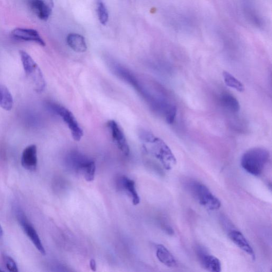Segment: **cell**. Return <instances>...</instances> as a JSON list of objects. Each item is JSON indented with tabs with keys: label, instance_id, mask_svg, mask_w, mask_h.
I'll return each mask as SVG.
<instances>
[{
	"label": "cell",
	"instance_id": "17",
	"mask_svg": "<svg viewBox=\"0 0 272 272\" xmlns=\"http://www.w3.org/2000/svg\"><path fill=\"white\" fill-rule=\"evenodd\" d=\"M95 171V164L89 158L80 165L77 170V172L83 174L85 179L88 182H92L94 180Z\"/></svg>",
	"mask_w": 272,
	"mask_h": 272
},
{
	"label": "cell",
	"instance_id": "13",
	"mask_svg": "<svg viewBox=\"0 0 272 272\" xmlns=\"http://www.w3.org/2000/svg\"><path fill=\"white\" fill-rule=\"evenodd\" d=\"M67 43L71 49L76 52L83 53L87 50L85 39L81 34H69L67 37Z\"/></svg>",
	"mask_w": 272,
	"mask_h": 272
},
{
	"label": "cell",
	"instance_id": "14",
	"mask_svg": "<svg viewBox=\"0 0 272 272\" xmlns=\"http://www.w3.org/2000/svg\"><path fill=\"white\" fill-rule=\"evenodd\" d=\"M156 257L159 261L169 267L177 266V263L171 252L164 245L156 246Z\"/></svg>",
	"mask_w": 272,
	"mask_h": 272
},
{
	"label": "cell",
	"instance_id": "8",
	"mask_svg": "<svg viewBox=\"0 0 272 272\" xmlns=\"http://www.w3.org/2000/svg\"><path fill=\"white\" fill-rule=\"evenodd\" d=\"M28 5L41 20L49 19L54 8L53 0H28Z\"/></svg>",
	"mask_w": 272,
	"mask_h": 272
},
{
	"label": "cell",
	"instance_id": "7",
	"mask_svg": "<svg viewBox=\"0 0 272 272\" xmlns=\"http://www.w3.org/2000/svg\"><path fill=\"white\" fill-rule=\"evenodd\" d=\"M112 137L119 150L125 156L130 154V149L125 136L118 123L113 120L107 122Z\"/></svg>",
	"mask_w": 272,
	"mask_h": 272
},
{
	"label": "cell",
	"instance_id": "22",
	"mask_svg": "<svg viewBox=\"0 0 272 272\" xmlns=\"http://www.w3.org/2000/svg\"><path fill=\"white\" fill-rule=\"evenodd\" d=\"M89 265L90 267L93 271H95L97 270V264H96V262L94 259H92L90 261Z\"/></svg>",
	"mask_w": 272,
	"mask_h": 272
},
{
	"label": "cell",
	"instance_id": "19",
	"mask_svg": "<svg viewBox=\"0 0 272 272\" xmlns=\"http://www.w3.org/2000/svg\"><path fill=\"white\" fill-rule=\"evenodd\" d=\"M223 77L224 81L228 87L235 89L239 92L245 91L244 85L229 72L226 71H223Z\"/></svg>",
	"mask_w": 272,
	"mask_h": 272
},
{
	"label": "cell",
	"instance_id": "9",
	"mask_svg": "<svg viewBox=\"0 0 272 272\" xmlns=\"http://www.w3.org/2000/svg\"><path fill=\"white\" fill-rule=\"evenodd\" d=\"M12 35L19 40L35 42L42 46H45V42L35 29L17 28L12 31Z\"/></svg>",
	"mask_w": 272,
	"mask_h": 272
},
{
	"label": "cell",
	"instance_id": "6",
	"mask_svg": "<svg viewBox=\"0 0 272 272\" xmlns=\"http://www.w3.org/2000/svg\"><path fill=\"white\" fill-rule=\"evenodd\" d=\"M16 213H17L19 221L26 234L40 252L43 255H45L46 251L38 233L29 222L24 212L21 210H19Z\"/></svg>",
	"mask_w": 272,
	"mask_h": 272
},
{
	"label": "cell",
	"instance_id": "21",
	"mask_svg": "<svg viewBox=\"0 0 272 272\" xmlns=\"http://www.w3.org/2000/svg\"><path fill=\"white\" fill-rule=\"evenodd\" d=\"M4 260L7 268L12 272H17L18 266L15 261L8 256H4Z\"/></svg>",
	"mask_w": 272,
	"mask_h": 272
},
{
	"label": "cell",
	"instance_id": "3",
	"mask_svg": "<svg viewBox=\"0 0 272 272\" xmlns=\"http://www.w3.org/2000/svg\"><path fill=\"white\" fill-rule=\"evenodd\" d=\"M20 55L26 77L37 93L44 91L46 82L43 74L37 63L26 52L21 50Z\"/></svg>",
	"mask_w": 272,
	"mask_h": 272
},
{
	"label": "cell",
	"instance_id": "4",
	"mask_svg": "<svg viewBox=\"0 0 272 272\" xmlns=\"http://www.w3.org/2000/svg\"><path fill=\"white\" fill-rule=\"evenodd\" d=\"M189 188L195 200L206 209L211 211L220 209L221 202L205 185L193 182L189 184Z\"/></svg>",
	"mask_w": 272,
	"mask_h": 272
},
{
	"label": "cell",
	"instance_id": "23",
	"mask_svg": "<svg viewBox=\"0 0 272 272\" xmlns=\"http://www.w3.org/2000/svg\"><path fill=\"white\" fill-rule=\"evenodd\" d=\"M3 235H4V231H3V229L1 225H0V238H2Z\"/></svg>",
	"mask_w": 272,
	"mask_h": 272
},
{
	"label": "cell",
	"instance_id": "11",
	"mask_svg": "<svg viewBox=\"0 0 272 272\" xmlns=\"http://www.w3.org/2000/svg\"><path fill=\"white\" fill-rule=\"evenodd\" d=\"M198 251L200 262L206 269L213 272L221 271V263L217 258L203 250L200 249Z\"/></svg>",
	"mask_w": 272,
	"mask_h": 272
},
{
	"label": "cell",
	"instance_id": "20",
	"mask_svg": "<svg viewBox=\"0 0 272 272\" xmlns=\"http://www.w3.org/2000/svg\"><path fill=\"white\" fill-rule=\"evenodd\" d=\"M98 17L100 23L105 26L108 21L109 14L103 0H96Z\"/></svg>",
	"mask_w": 272,
	"mask_h": 272
},
{
	"label": "cell",
	"instance_id": "2",
	"mask_svg": "<svg viewBox=\"0 0 272 272\" xmlns=\"http://www.w3.org/2000/svg\"><path fill=\"white\" fill-rule=\"evenodd\" d=\"M269 152L262 148H254L246 151L241 158V166L248 173L260 176L268 164Z\"/></svg>",
	"mask_w": 272,
	"mask_h": 272
},
{
	"label": "cell",
	"instance_id": "1",
	"mask_svg": "<svg viewBox=\"0 0 272 272\" xmlns=\"http://www.w3.org/2000/svg\"><path fill=\"white\" fill-rule=\"evenodd\" d=\"M139 136L144 148L158 159L166 170H170L175 166L176 158L162 139L146 131H140Z\"/></svg>",
	"mask_w": 272,
	"mask_h": 272
},
{
	"label": "cell",
	"instance_id": "16",
	"mask_svg": "<svg viewBox=\"0 0 272 272\" xmlns=\"http://www.w3.org/2000/svg\"><path fill=\"white\" fill-rule=\"evenodd\" d=\"M119 182L121 187L131 196L133 204L134 205L139 204L140 200L136 189L135 182L123 176V177L120 178Z\"/></svg>",
	"mask_w": 272,
	"mask_h": 272
},
{
	"label": "cell",
	"instance_id": "5",
	"mask_svg": "<svg viewBox=\"0 0 272 272\" xmlns=\"http://www.w3.org/2000/svg\"><path fill=\"white\" fill-rule=\"evenodd\" d=\"M48 105L53 113L67 125L73 139L76 141L81 140L84 132L71 112L65 107L55 103H49Z\"/></svg>",
	"mask_w": 272,
	"mask_h": 272
},
{
	"label": "cell",
	"instance_id": "10",
	"mask_svg": "<svg viewBox=\"0 0 272 272\" xmlns=\"http://www.w3.org/2000/svg\"><path fill=\"white\" fill-rule=\"evenodd\" d=\"M38 154L37 147L35 145H31L27 147L23 151L21 164L25 169L34 171L38 167Z\"/></svg>",
	"mask_w": 272,
	"mask_h": 272
},
{
	"label": "cell",
	"instance_id": "15",
	"mask_svg": "<svg viewBox=\"0 0 272 272\" xmlns=\"http://www.w3.org/2000/svg\"><path fill=\"white\" fill-rule=\"evenodd\" d=\"M219 100L221 105L232 113H238L241 110V105L238 100L230 93L221 94Z\"/></svg>",
	"mask_w": 272,
	"mask_h": 272
},
{
	"label": "cell",
	"instance_id": "18",
	"mask_svg": "<svg viewBox=\"0 0 272 272\" xmlns=\"http://www.w3.org/2000/svg\"><path fill=\"white\" fill-rule=\"evenodd\" d=\"M13 105L12 96L9 89L5 86L0 85V107L9 111Z\"/></svg>",
	"mask_w": 272,
	"mask_h": 272
},
{
	"label": "cell",
	"instance_id": "12",
	"mask_svg": "<svg viewBox=\"0 0 272 272\" xmlns=\"http://www.w3.org/2000/svg\"><path fill=\"white\" fill-rule=\"evenodd\" d=\"M229 237L239 248L250 256L252 259H255V254L252 248L241 232L232 230L229 233Z\"/></svg>",
	"mask_w": 272,
	"mask_h": 272
}]
</instances>
